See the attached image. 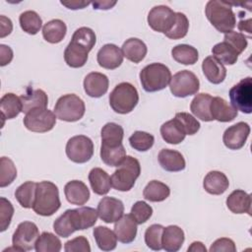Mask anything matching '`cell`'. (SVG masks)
<instances>
[{
  "mask_svg": "<svg viewBox=\"0 0 252 252\" xmlns=\"http://www.w3.org/2000/svg\"><path fill=\"white\" fill-rule=\"evenodd\" d=\"M60 206L58 187L51 181L38 182L32 206L34 213L42 217H49L56 213Z\"/></svg>",
  "mask_w": 252,
  "mask_h": 252,
  "instance_id": "obj_1",
  "label": "cell"
},
{
  "mask_svg": "<svg viewBox=\"0 0 252 252\" xmlns=\"http://www.w3.org/2000/svg\"><path fill=\"white\" fill-rule=\"evenodd\" d=\"M205 14L215 29L227 33L236 26V17L230 4L222 1L210 0L206 4Z\"/></svg>",
  "mask_w": 252,
  "mask_h": 252,
  "instance_id": "obj_2",
  "label": "cell"
},
{
  "mask_svg": "<svg viewBox=\"0 0 252 252\" xmlns=\"http://www.w3.org/2000/svg\"><path fill=\"white\" fill-rule=\"evenodd\" d=\"M140 173L141 165L139 160L131 156H126L124 160L110 176L111 186L118 191H129L135 185Z\"/></svg>",
  "mask_w": 252,
  "mask_h": 252,
  "instance_id": "obj_3",
  "label": "cell"
},
{
  "mask_svg": "<svg viewBox=\"0 0 252 252\" xmlns=\"http://www.w3.org/2000/svg\"><path fill=\"white\" fill-rule=\"evenodd\" d=\"M171 77L168 67L161 63H151L140 72L142 87L148 93H155L165 89Z\"/></svg>",
  "mask_w": 252,
  "mask_h": 252,
  "instance_id": "obj_4",
  "label": "cell"
},
{
  "mask_svg": "<svg viewBox=\"0 0 252 252\" xmlns=\"http://www.w3.org/2000/svg\"><path fill=\"white\" fill-rule=\"evenodd\" d=\"M139 94L130 83L123 82L115 86L109 94L110 107L119 114L130 113L138 104Z\"/></svg>",
  "mask_w": 252,
  "mask_h": 252,
  "instance_id": "obj_5",
  "label": "cell"
},
{
  "mask_svg": "<svg viewBox=\"0 0 252 252\" xmlns=\"http://www.w3.org/2000/svg\"><path fill=\"white\" fill-rule=\"evenodd\" d=\"M85 111V102L75 94L60 96L54 105V113L57 118L66 122L80 120L84 116Z\"/></svg>",
  "mask_w": 252,
  "mask_h": 252,
  "instance_id": "obj_6",
  "label": "cell"
},
{
  "mask_svg": "<svg viewBox=\"0 0 252 252\" xmlns=\"http://www.w3.org/2000/svg\"><path fill=\"white\" fill-rule=\"evenodd\" d=\"M200 88V81L197 76L189 71L182 70L171 77L169 89L171 94L176 97H186L196 94Z\"/></svg>",
  "mask_w": 252,
  "mask_h": 252,
  "instance_id": "obj_7",
  "label": "cell"
},
{
  "mask_svg": "<svg viewBox=\"0 0 252 252\" xmlns=\"http://www.w3.org/2000/svg\"><path fill=\"white\" fill-rule=\"evenodd\" d=\"M56 115L47 108H35L24 117L25 127L35 133H44L53 129L56 124Z\"/></svg>",
  "mask_w": 252,
  "mask_h": 252,
  "instance_id": "obj_8",
  "label": "cell"
},
{
  "mask_svg": "<svg viewBox=\"0 0 252 252\" xmlns=\"http://www.w3.org/2000/svg\"><path fill=\"white\" fill-rule=\"evenodd\" d=\"M65 152L68 158L73 162L85 163L94 155V143L85 135H77L68 140Z\"/></svg>",
  "mask_w": 252,
  "mask_h": 252,
  "instance_id": "obj_9",
  "label": "cell"
},
{
  "mask_svg": "<svg viewBox=\"0 0 252 252\" xmlns=\"http://www.w3.org/2000/svg\"><path fill=\"white\" fill-rule=\"evenodd\" d=\"M231 105L243 113L252 112V79L247 77L239 81L229 90Z\"/></svg>",
  "mask_w": 252,
  "mask_h": 252,
  "instance_id": "obj_10",
  "label": "cell"
},
{
  "mask_svg": "<svg viewBox=\"0 0 252 252\" xmlns=\"http://www.w3.org/2000/svg\"><path fill=\"white\" fill-rule=\"evenodd\" d=\"M39 231L37 225L32 221H23L16 228L12 243L16 251H31L35 247Z\"/></svg>",
  "mask_w": 252,
  "mask_h": 252,
  "instance_id": "obj_11",
  "label": "cell"
},
{
  "mask_svg": "<svg viewBox=\"0 0 252 252\" xmlns=\"http://www.w3.org/2000/svg\"><path fill=\"white\" fill-rule=\"evenodd\" d=\"M147 20L152 30L158 32L166 33L175 23L176 13L168 6L158 5L152 8L148 14Z\"/></svg>",
  "mask_w": 252,
  "mask_h": 252,
  "instance_id": "obj_12",
  "label": "cell"
},
{
  "mask_svg": "<svg viewBox=\"0 0 252 252\" xmlns=\"http://www.w3.org/2000/svg\"><path fill=\"white\" fill-rule=\"evenodd\" d=\"M250 134V126L246 122H238L227 129L222 135V142L229 150L241 149Z\"/></svg>",
  "mask_w": 252,
  "mask_h": 252,
  "instance_id": "obj_13",
  "label": "cell"
},
{
  "mask_svg": "<svg viewBox=\"0 0 252 252\" xmlns=\"http://www.w3.org/2000/svg\"><path fill=\"white\" fill-rule=\"evenodd\" d=\"M96 212L101 220L106 223H112L123 216L124 205L117 198L103 197L97 205Z\"/></svg>",
  "mask_w": 252,
  "mask_h": 252,
  "instance_id": "obj_14",
  "label": "cell"
},
{
  "mask_svg": "<svg viewBox=\"0 0 252 252\" xmlns=\"http://www.w3.org/2000/svg\"><path fill=\"white\" fill-rule=\"evenodd\" d=\"M122 50L115 44H104L96 54V60L100 67L108 70L118 68L123 62Z\"/></svg>",
  "mask_w": 252,
  "mask_h": 252,
  "instance_id": "obj_15",
  "label": "cell"
},
{
  "mask_svg": "<svg viewBox=\"0 0 252 252\" xmlns=\"http://www.w3.org/2000/svg\"><path fill=\"white\" fill-rule=\"evenodd\" d=\"M109 81L106 75L98 72L89 73L84 79V90L91 97H100L106 94Z\"/></svg>",
  "mask_w": 252,
  "mask_h": 252,
  "instance_id": "obj_16",
  "label": "cell"
},
{
  "mask_svg": "<svg viewBox=\"0 0 252 252\" xmlns=\"http://www.w3.org/2000/svg\"><path fill=\"white\" fill-rule=\"evenodd\" d=\"M137 222L131 214L123 215L114 223V233L121 243H131L137 235Z\"/></svg>",
  "mask_w": 252,
  "mask_h": 252,
  "instance_id": "obj_17",
  "label": "cell"
},
{
  "mask_svg": "<svg viewBox=\"0 0 252 252\" xmlns=\"http://www.w3.org/2000/svg\"><path fill=\"white\" fill-rule=\"evenodd\" d=\"M64 194L67 201L76 206L85 205L90 199V190L81 180H72L66 183Z\"/></svg>",
  "mask_w": 252,
  "mask_h": 252,
  "instance_id": "obj_18",
  "label": "cell"
},
{
  "mask_svg": "<svg viewBox=\"0 0 252 252\" xmlns=\"http://www.w3.org/2000/svg\"><path fill=\"white\" fill-rule=\"evenodd\" d=\"M202 70L207 80L214 85L222 83L226 77V69L224 65L213 55L204 59L202 63Z\"/></svg>",
  "mask_w": 252,
  "mask_h": 252,
  "instance_id": "obj_19",
  "label": "cell"
},
{
  "mask_svg": "<svg viewBox=\"0 0 252 252\" xmlns=\"http://www.w3.org/2000/svg\"><path fill=\"white\" fill-rule=\"evenodd\" d=\"M211 115L219 122H230L237 116V110L224 98L215 96L210 105Z\"/></svg>",
  "mask_w": 252,
  "mask_h": 252,
  "instance_id": "obj_20",
  "label": "cell"
},
{
  "mask_svg": "<svg viewBox=\"0 0 252 252\" xmlns=\"http://www.w3.org/2000/svg\"><path fill=\"white\" fill-rule=\"evenodd\" d=\"M159 165L166 171L177 172L185 168L186 162L183 156L175 151L170 149H162L158 156Z\"/></svg>",
  "mask_w": 252,
  "mask_h": 252,
  "instance_id": "obj_21",
  "label": "cell"
},
{
  "mask_svg": "<svg viewBox=\"0 0 252 252\" xmlns=\"http://www.w3.org/2000/svg\"><path fill=\"white\" fill-rule=\"evenodd\" d=\"M226 207L233 214L251 215V197L245 191L236 189L227 196Z\"/></svg>",
  "mask_w": 252,
  "mask_h": 252,
  "instance_id": "obj_22",
  "label": "cell"
},
{
  "mask_svg": "<svg viewBox=\"0 0 252 252\" xmlns=\"http://www.w3.org/2000/svg\"><path fill=\"white\" fill-rule=\"evenodd\" d=\"M229 186L228 178L224 173L218 170H213L207 173L203 181V187L209 194L221 195Z\"/></svg>",
  "mask_w": 252,
  "mask_h": 252,
  "instance_id": "obj_23",
  "label": "cell"
},
{
  "mask_svg": "<svg viewBox=\"0 0 252 252\" xmlns=\"http://www.w3.org/2000/svg\"><path fill=\"white\" fill-rule=\"evenodd\" d=\"M185 236L182 228L177 225H168L162 231V249L166 252H176L181 248Z\"/></svg>",
  "mask_w": 252,
  "mask_h": 252,
  "instance_id": "obj_24",
  "label": "cell"
},
{
  "mask_svg": "<svg viewBox=\"0 0 252 252\" xmlns=\"http://www.w3.org/2000/svg\"><path fill=\"white\" fill-rule=\"evenodd\" d=\"M20 98L23 105L22 112L24 113H28L35 108H46L48 104L47 94L40 89H28L27 93L22 94Z\"/></svg>",
  "mask_w": 252,
  "mask_h": 252,
  "instance_id": "obj_25",
  "label": "cell"
},
{
  "mask_svg": "<svg viewBox=\"0 0 252 252\" xmlns=\"http://www.w3.org/2000/svg\"><path fill=\"white\" fill-rule=\"evenodd\" d=\"M213 96L209 94L201 93L197 94L191 101L190 110L191 112L200 120L205 122L213 121V117L210 111V105L212 102Z\"/></svg>",
  "mask_w": 252,
  "mask_h": 252,
  "instance_id": "obj_26",
  "label": "cell"
},
{
  "mask_svg": "<svg viewBox=\"0 0 252 252\" xmlns=\"http://www.w3.org/2000/svg\"><path fill=\"white\" fill-rule=\"evenodd\" d=\"M123 56L133 63H140L146 56L148 48L144 41L139 38H128L122 45Z\"/></svg>",
  "mask_w": 252,
  "mask_h": 252,
  "instance_id": "obj_27",
  "label": "cell"
},
{
  "mask_svg": "<svg viewBox=\"0 0 252 252\" xmlns=\"http://www.w3.org/2000/svg\"><path fill=\"white\" fill-rule=\"evenodd\" d=\"M89 51L74 41H70L64 50V60L71 68H81L88 61Z\"/></svg>",
  "mask_w": 252,
  "mask_h": 252,
  "instance_id": "obj_28",
  "label": "cell"
},
{
  "mask_svg": "<svg viewBox=\"0 0 252 252\" xmlns=\"http://www.w3.org/2000/svg\"><path fill=\"white\" fill-rule=\"evenodd\" d=\"M89 181L94 193L96 195H105L110 191V188L112 187L110 176L106 171L99 167H94L90 171Z\"/></svg>",
  "mask_w": 252,
  "mask_h": 252,
  "instance_id": "obj_29",
  "label": "cell"
},
{
  "mask_svg": "<svg viewBox=\"0 0 252 252\" xmlns=\"http://www.w3.org/2000/svg\"><path fill=\"white\" fill-rule=\"evenodd\" d=\"M160 135L166 143L177 145L185 139L186 133L179 121L173 118L160 126Z\"/></svg>",
  "mask_w": 252,
  "mask_h": 252,
  "instance_id": "obj_30",
  "label": "cell"
},
{
  "mask_svg": "<svg viewBox=\"0 0 252 252\" xmlns=\"http://www.w3.org/2000/svg\"><path fill=\"white\" fill-rule=\"evenodd\" d=\"M0 110L3 119H13L23 110L21 98L13 93L5 94L0 99Z\"/></svg>",
  "mask_w": 252,
  "mask_h": 252,
  "instance_id": "obj_31",
  "label": "cell"
},
{
  "mask_svg": "<svg viewBox=\"0 0 252 252\" xmlns=\"http://www.w3.org/2000/svg\"><path fill=\"white\" fill-rule=\"evenodd\" d=\"M66 24L59 19H54L47 22L42 28L43 38L49 43H58L62 41L66 35Z\"/></svg>",
  "mask_w": 252,
  "mask_h": 252,
  "instance_id": "obj_32",
  "label": "cell"
},
{
  "mask_svg": "<svg viewBox=\"0 0 252 252\" xmlns=\"http://www.w3.org/2000/svg\"><path fill=\"white\" fill-rule=\"evenodd\" d=\"M94 240L98 248L102 251H111L116 248L117 237L110 228L106 226H96L93 231Z\"/></svg>",
  "mask_w": 252,
  "mask_h": 252,
  "instance_id": "obj_33",
  "label": "cell"
},
{
  "mask_svg": "<svg viewBox=\"0 0 252 252\" xmlns=\"http://www.w3.org/2000/svg\"><path fill=\"white\" fill-rule=\"evenodd\" d=\"M101 145L108 147H115L122 144L124 137L123 128L114 122L106 123L100 132Z\"/></svg>",
  "mask_w": 252,
  "mask_h": 252,
  "instance_id": "obj_34",
  "label": "cell"
},
{
  "mask_svg": "<svg viewBox=\"0 0 252 252\" xmlns=\"http://www.w3.org/2000/svg\"><path fill=\"white\" fill-rule=\"evenodd\" d=\"M169 187L158 180L150 181L143 191L144 198L150 202H162L169 196Z\"/></svg>",
  "mask_w": 252,
  "mask_h": 252,
  "instance_id": "obj_35",
  "label": "cell"
},
{
  "mask_svg": "<svg viewBox=\"0 0 252 252\" xmlns=\"http://www.w3.org/2000/svg\"><path fill=\"white\" fill-rule=\"evenodd\" d=\"M126 158V151L123 144L115 147L100 146V158L108 166H118Z\"/></svg>",
  "mask_w": 252,
  "mask_h": 252,
  "instance_id": "obj_36",
  "label": "cell"
},
{
  "mask_svg": "<svg viewBox=\"0 0 252 252\" xmlns=\"http://www.w3.org/2000/svg\"><path fill=\"white\" fill-rule=\"evenodd\" d=\"M172 58L183 65H193L198 61V50L189 44H178L171 50Z\"/></svg>",
  "mask_w": 252,
  "mask_h": 252,
  "instance_id": "obj_37",
  "label": "cell"
},
{
  "mask_svg": "<svg viewBox=\"0 0 252 252\" xmlns=\"http://www.w3.org/2000/svg\"><path fill=\"white\" fill-rule=\"evenodd\" d=\"M36 184L33 181H27L21 184L15 191V197L19 204L25 209H31L35 199Z\"/></svg>",
  "mask_w": 252,
  "mask_h": 252,
  "instance_id": "obj_38",
  "label": "cell"
},
{
  "mask_svg": "<svg viewBox=\"0 0 252 252\" xmlns=\"http://www.w3.org/2000/svg\"><path fill=\"white\" fill-rule=\"evenodd\" d=\"M22 30L29 34H36L42 26V20L35 11H25L19 18Z\"/></svg>",
  "mask_w": 252,
  "mask_h": 252,
  "instance_id": "obj_39",
  "label": "cell"
},
{
  "mask_svg": "<svg viewBox=\"0 0 252 252\" xmlns=\"http://www.w3.org/2000/svg\"><path fill=\"white\" fill-rule=\"evenodd\" d=\"M212 53L220 62L226 65H233L238 59L237 52L225 41L215 44L212 48Z\"/></svg>",
  "mask_w": 252,
  "mask_h": 252,
  "instance_id": "obj_40",
  "label": "cell"
},
{
  "mask_svg": "<svg viewBox=\"0 0 252 252\" xmlns=\"http://www.w3.org/2000/svg\"><path fill=\"white\" fill-rule=\"evenodd\" d=\"M62 248L60 239L53 233L44 231L36 240L35 251L36 252H59Z\"/></svg>",
  "mask_w": 252,
  "mask_h": 252,
  "instance_id": "obj_41",
  "label": "cell"
},
{
  "mask_svg": "<svg viewBox=\"0 0 252 252\" xmlns=\"http://www.w3.org/2000/svg\"><path fill=\"white\" fill-rule=\"evenodd\" d=\"M53 229L55 233L61 237H68L76 231L71 216V209L65 211L54 220Z\"/></svg>",
  "mask_w": 252,
  "mask_h": 252,
  "instance_id": "obj_42",
  "label": "cell"
},
{
  "mask_svg": "<svg viewBox=\"0 0 252 252\" xmlns=\"http://www.w3.org/2000/svg\"><path fill=\"white\" fill-rule=\"evenodd\" d=\"M71 41L76 42L77 44L84 47L90 52L95 44L96 36L94 32L92 29L87 27H82L74 32Z\"/></svg>",
  "mask_w": 252,
  "mask_h": 252,
  "instance_id": "obj_43",
  "label": "cell"
},
{
  "mask_svg": "<svg viewBox=\"0 0 252 252\" xmlns=\"http://www.w3.org/2000/svg\"><path fill=\"white\" fill-rule=\"evenodd\" d=\"M17 177V169L13 160L7 157L0 159V187H6L13 183Z\"/></svg>",
  "mask_w": 252,
  "mask_h": 252,
  "instance_id": "obj_44",
  "label": "cell"
},
{
  "mask_svg": "<svg viewBox=\"0 0 252 252\" xmlns=\"http://www.w3.org/2000/svg\"><path fill=\"white\" fill-rule=\"evenodd\" d=\"M155 143V138L152 134L144 131H136L129 138L130 146L139 152L150 150Z\"/></svg>",
  "mask_w": 252,
  "mask_h": 252,
  "instance_id": "obj_45",
  "label": "cell"
},
{
  "mask_svg": "<svg viewBox=\"0 0 252 252\" xmlns=\"http://www.w3.org/2000/svg\"><path fill=\"white\" fill-rule=\"evenodd\" d=\"M163 226L161 224H152L145 231V242L147 246L155 251H159L162 249L161 238Z\"/></svg>",
  "mask_w": 252,
  "mask_h": 252,
  "instance_id": "obj_46",
  "label": "cell"
},
{
  "mask_svg": "<svg viewBox=\"0 0 252 252\" xmlns=\"http://www.w3.org/2000/svg\"><path fill=\"white\" fill-rule=\"evenodd\" d=\"M188 29H189V21L187 17L183 13L177 12L176 20L173 27L170 29L169 32H167L164 34L166 37L170 39H180L187 34Z\"/></svg>",
  "mask_w": 252,
  "mask_h": 252,
  "instance_id": "obj_47",
  "label": "cell"
},
{
  "mask_svg": "<svg viewBox=\"0 0 252 252\" xmlns=\"http://www.w3.org/2000/svg\"><path fill=\"white\" fill-rule=\"evenodd\" d=\"M153 215V208L144 201H137L131 208V216L138 224L145 223Z\"/></svg>",
  "mask_w": 252,
  "mask_h": 252,
  "instance_id": "obj_48",
  "label": "cell"
},
{
  "mask_svg": "<svg viewBox=\"0 0 252 252\" xmlns=\"http://www.w3.org/2000/svg\"><path fill=\"white\" fill-rule=\"evenodd\" d=\"M175 119L179 121L181 126L183 127L186 135H194L200 129L199 121L190 113L187 112H177L174 116Z\"/></svg>",
  "mask_w": 252,
  "mask_h": 252,
  "instance_id": "obj_49",
  "label": "cell"
},
{
  "mask_svg": "<svg viewBox=\"0 0 252 252\" xmlns=\"http://www.w3.org/2000/svg\"><path fill=\"white\" fill-rule=\"evenodd\" d=\"M223 41L228 43L236 52L237 54H241L247 47V38L246 36L238 32L231 31L227 33H224Z\"/></svg>",
  "mask_w": 252,
  "mask_h": 252,
  "instance_id": "obj_50",
  "label": "cell"
},
{
  "mask_svg": "<svg viewBox=\"0 0 252 252\" xmlns=\"http://www.w3.org/2000/svg\"><path fill=\"white\" fill-rule=\"evenodd\" d=\"M14 215L12 203L4 197L0 198V231H5L11 223Z\"/></svg>",
  "mask_w": 252,
  "mask_h": 252,
  "instance_id": "obj_51",
  "label": "cell"
},
{
  "mask_svg": "<svg viewBox=\"0 0 252 252\" xmlns=\"http://www.w3.org/2000/svg\"><path fill=\"white\" fill-rule=\"evenodd\" d=\"M64 250L66 252H91V246L85 236H77L65 243Z\"/></svg>",
  "mask_w": 252,
  "mask_h": 252,
  "instance_id": "obj_52",
  "label": "cell"
},
{
  "mask_svg": "<svg viewBox=\"0 0 252 252\" xmlns=\"http://www.w3.org/2000/svg\"><path fill=\"white\" fill-rule=\"evenodd\" d=\"M211 252H235L236 246L232 239L221 237L217 239L210 247Z\"/></svg>",
  "mask_w": 252,
  "mask_h": 252,
  "instance_id": "obj_53",
  "label": "cell"
},
{
  "mask_svg": "<svg viewBox=\"0 0 252 252\" xmlns=\"http://www.w3.org/2000/svg\"><path fill=\"white\" fill-rule=\"evenodd\" d=\"M13 59V50L5 44L0 45V66L9 64Z\"/></svg>",
  "mask_w": 252,
  "mask_h": 252,
  "instance_id": "obj_54",
  "label": "cell"
},
{
  "mask_svg": "<svg viewBox=\"0 0 252 252\" xmlns=\"http://www.w3.org/2000/svg\"><path fill=\"white\" fill-rule=\"evenodd\" d=\"M60 3L71 10H78V9H84L87 6L91 4L89 1H83V0H69V1H60Z\"/></svg>",
  "mask_w": 252,
  "mask_h": 252,
  "instance_id": "obj_55",
  "label": "cell"
},
{
  "mask_svg": "<svg viewBox=\"0 0 252 252\" xmlns=\"http://www.w3.org/2000/svg\"><path fill=\"white\" fill-rule=\"evenodd\" d=\"M0 27H1V33H0V37H4L8 34L11 33L12 30H13V24H12V21L5 17V16H1L0 18Z\"/></svg>",
  "mask_w": 252,
  "mask_h": 252,
  "instance_id": "obj_56",
  "label": "cell"
},
{
  "mask_svg": "<svg viewBox=\"0 0 252 252\" xmlns=\"http://www.w3.org/2000/svg\"><path fill=\"white\" fill-rule=\"evenodd\" d=\"M116 3H117L116 1H109V0L92 2L93 7L95 10H108V9H111L113 6H115Z\"/></svg>",
  "mask_w": 252,
  "mask_h": 252,
  "instance_id": "obj_57",
  "label": "cell"
},
{
  "mask_svg": "<svg viewBox=\"0 0 252 252\" xmlns=\"http://www.w3.org/2000/svg\"><path fill=\"white\" fill-rule=\"evenodd\" d=\"M188 252H206L207 248L205 245L200 241H194L191 243V245L187 249Z\"/></svg>",
  "mask_w": 252,
  "mask_h": 252,
  "instance_id": "obj_58",
  "label": "cell"
}]
</instances>
